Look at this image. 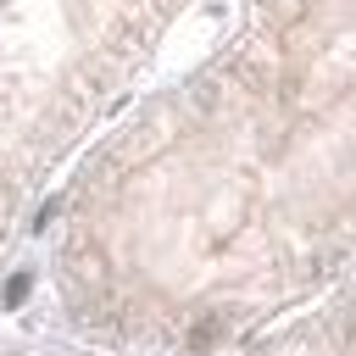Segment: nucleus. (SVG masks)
<instances>
[{"label":"nucleus","instance_id":"1","mask_svg":"<svg viewBox=\"0 0 356 356\" xmlns=\"http://www.w3.org/2000/svg\"><path fill=\"white\" fill-rule=\"evenodd\" d=\"M217 334H222V317H206V323H195V334H189V350L200 356V350H211L217 345Z\"/></svg>","mask_w":356,"mask_h":356},{"label":"nucleus","instance_id":"2","mask_svg":"<svg viewBox=\"0 0 356 356\" xmlns=\"http://www.w3.org/2000/svg\"><path fill=\"white\" fill-rule=\"evenodd\" d=\"M22 300H28V278H11L6 284V306H22Z\"/></svg>","mask_w":356,"mask_h":356}]
</instances>
